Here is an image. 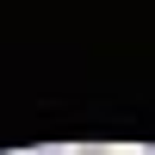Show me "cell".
Masks as SVG:
<instances>
[{"mask_svg": "<svg viewBox=\"0 0 155 155\" xmlns=\"http://www.w3.org/2000/svg\"><path fill=\"white\" fill-rule=\"evenodd\" d=\"M37 155H68V149H37Z\"/></svg>", "mask_w": 155, "mask_h": 155, "instance_id": "cell-2", "label": "cell"}, {"mask_svg": "<svg viewBox=\"0 0 155 155\" xmlns=\"http://www.w3.org/2000/svg\"><path fill=\"white\" fill-rule=\"evenodd\" d=\"M143 155H155V149H143Z\"/></svg>", "mask_w": 155, "mask_h": 155, "instance_id": "cell-3", "label": "cell"}, {"mask_svg": "<svg viewBox=\"0 0 155 155\" xmlns=\"http://www.w3.org/2000/svg\"><path fill=\"white\" fill-rule=\"evenodd\" d=\"M68 155H106V143H74Z\"/></svg>", "mask_w": 155, "mask_h": 155, "instance_id": "cell-1", "label": "cell"}]
</instances>
